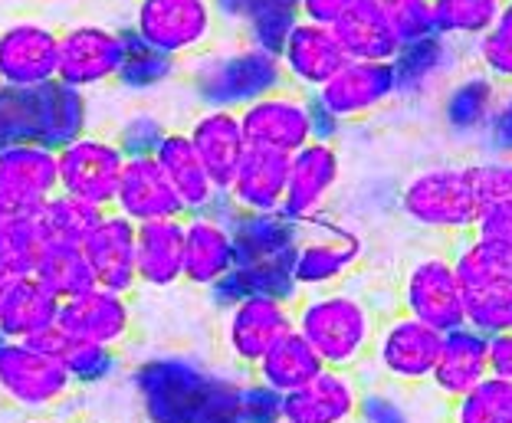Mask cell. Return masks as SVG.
I'll return each instance as SVG.
<instances>
[{
  "label": "cell",
  "mask_w": 512,
  "mask_h": 423,
  "mask_svg": "<svg viewBox=\"0 0 512 423\" xmlns=\"http://www.w3.org/2000/svg\"><path fill=\"white\" fill-rule=\"evenodd\" d=\"M60 161V191L79 197L99 210H109L119 191V178L125 168V151L115 145V138L83 132L69 145L56 151Z\"/></svg>",
  "instance_id": "9c48e42d"
},
{
  "label": "cell",
  "mask_w": 512,
  "mask_h": 423,
  "mask_svg": "<svg viewBox=\"0 0 512 423\" xmlns=\"http://www.w3.org/2000/svg\"><path fill=\"white\" fill-rule=\"evenodd\" d=\"M135 237L138 227L128 217L115 214V210H102L96 227L89 230L83 240V253L89 260L96 286L132 296L138 286V269H135Z\"/></svg>",
  "instance_id": "d6986e66"
},
{
  "label": "cell",
  "mask_w": 512,
  "mask_h": 423,
  "mask_svg": "<svg viewBox=\"0 0 512 423\" xmlns=\"http://www.w3.org/2000/svg\"><path fill=\"white\" fill-rule=\"evenodd\" d=\"M490 374L512 384V332L490 338Z\"/></svg>",
  "instance_id": "db71d44e"
},
{
  "label": "cell",
  "mask_w": 512,
  "mask_h": 423,
  "mask_svg": "<svg viewBox=\"0 0 512 423\" xmlns=\"http://www.w3.org/2000/svg\"><path fill=\"white\" fill-rule=\"evenodd\" d=\"M155 161L161 164L165 178L171 181L174 194H178L184 217L201 214V210L214 201L217 187L211 181V174H207V168L201 164V158H197L188 132H168L155 151Z\"/></svg>",
  "instance_id": "836d02e7"
},
{
  "label": "cell",
  "mask_w": 512,
  "mask_h": 423,
  "mask_svg": "<svg viewBox=\"0 0 512 423\" xmlns=\"http://www.w3.org/2000/svg\"><path fill=\"white\" fill-rule=\"evenodd\" d=\"M480 69L499 86H512V30L493 27L486 37L473 43Z\"/></svg>",
  "instance_id": "bcb514c9"
},
{
  "label": "cell",
  "mask_w": 512,
  "mask_h": 423,
  "mask_svg": "<svg viewBox=\"0 0 512 423\" xmlns=\"http://www.w3.org/2000/svg\"><path fill=\"white\" fill-rule=\"evenodd\" d=\"M237 266L234 233L211 217H184V282L211 289Z\"/></svg>",
  "instance_id": "83f0119b"
},
{
  "label": "cell",
  "mask_w": 512,
  "mask_h": 423,
  "mask_svg": "<svg viewBox=\"0 0 512 423\" xmlns=\"http://www.w3.org/2000/svg\"><path fill=\"white\" fill-rule=\"evenodd\" d=\"M499 10H503V0H434V23L437 33L450 40L476 43L496 27Z\"/></svg>",
  "instance_id": "ab89813d"
},
{
  "label": "cell",
  "mask_w": 512,
  "mask_h": 423,
  "mask_svg": "<svg viewBox=\"0 0 512 423\" xmlns=\"http://www.w3.org/2000/svg\"><path fill=\"white\" fill-rule=\"evenodd\" d=\"M342 181V151L332 141H309L289 155V181L279 214L293 223H306L322 214L335 187Z\"/></svg>",
  "instance_id": "5bb4252c"
},
{
  "label": "cell",
  "mask_w": 512,
  "mask_h": 423,
  "mask_svg": "<svg viewBox=\"0 0 512 423\" xmlns=\"http://www.w3.org/2000/svg\"><path fill=\"white\" fill-rule=\"evenodd\" d=\"M37 217L43 223V233L46 240H60V243H79L89 237V230L96 227L102 210L92 207L86 201H79V197H69L63 191H56L50 201H46Z\"/></svg>",
  "instance_id": "60d3db41"
},
{
  "label": "cell",
  "mask_w": 512,
  "mask_h": 423,
  "mask_svg": "<svg viewBox=\"0 0 512 423\" xmlns=\"http://www.w3.org/2000/svg\"><path fill=\"white\" fill-rule=\"evenodd\" d=\"M358 417H362L365 423H411L404 414V407L384 391H362Z\"/></svg>",
  "instance_id": "681fc988"
},
{
  "label": "cell",
  "mask_w": 512,
  "mask_h": 423,
  "mask_svg": "<svg viewBox=\"0 0 512 423\" xmlns=\"http://www.w3.org/2000/svg\"><path fill=\"white\" fill-rule=\"evenodd\" d=\"M450 423H512V384L490 374L453 401Z\"/></svg>",
  "instance_id": "b9f144b4"
},
{
  "label": "cell",
  "mask_w": 512,
  "mask_h": 423,
  "mask_svg": "<svg viewBox=\"0 0 512 423\" xmlns=\"http://www.w3.org/2000/svg\"><path fill=\"white\" fill-rule=\"evenodd\" d=\"M306 102H309V128H312V141H332L335 145V138L342 135V122L335 119V115L325 109V105L312 96H306Z\"/></svg>",
  "instance_id": "f5cc1de1"
},
{
  "label": "cell",
  "mask_w": 512,
  "mask_h": 423,
  "mask_svg": "<svg viewBox=\"0 0 512 423\" xmlns=\"http://www.w3.org/2000/svg\"><path fill=\"white\" fill-rule=\"evenodd\" d=\"M191 82L207 109L230 112H240L243 105L270 96L276 89H286L279 56L256 50V46L201 56V63L191 73Z\"/></svg>",
  "instance_id": "277c9868"
},
{
  "label": "cell",
  "mask_w": 512,
  "mask_h": 423,
  "mask_svg": "<svg viewBox=\"0 0 512 423\" xmlns=\"http://www.w3.org/2000/svg\"><path fill=\"white\" fill-rule=\"evenodd\" d=\"M450 260L463 289L467 325L490 338L512 332V246L467 233Z\"/></svg>",
  "instance_id": "7a4b0ae2"
},
{
  "label": "cell",
  "mask_w": 512,
  "mask_h": 423,
  "mask_svg": "<svg viewBox=\"0 0 512 423\" xmlns=\"http://www.w3.org/2000/svg\"><path fill=\"white\" fill-rule=\"evenodd\" d=\"M243 138L250 148L296 155L302 145L312 141L309 128V102L296 89H276L270 96L243 105L237 112Z\"/></svg>",
  "instance_id": "4fadbf2b"
},
{
  "label": "cell",
  "mask_w": 512,
  "mask_h": 423,
  "mask_svg": "<svg viewBox=\"0 0 512 423\" xmlns=\"http://www.w3.org/2000/svg\"><path fill=\"white\" fill-rule=\"evenodd\" d=\"M138 286L171 289L184 279V220L142 223L135 237Z\"/></svg>",
  "instance_id": "f546056e"
},
{
  "label": "cell",
  "mask_w": 512,
  "mask_h": 423,
  "mask_svg": "<svg viewBox=\"0 0 512 423\" xmlns=\"http://www.w3.org/2000/svg\"><path fill=\"white\" fill-rule=\"evenodd\" d=\"M46 233L37 217V210L30 214H14L7 223H0V269L10 279H27L37 269V260L43 253Z\"/></svg>",
  "instance_id": "f35d334b"
},
{
  "label": "cell",
  "mask_w": 512,
  "mask_h": 423,
  "mask_svg": "<svg viewBox=\"0 0 512 423\" xmlns=\"http://www.w3.org/2000/svg\"><path fill=\"white\" fill-rule=\"evenodd\" d=\"M289 181V155L263 148H247L234 181L227 184V197L240 214H279Z\"/></svg>",
  "instance_id": "d4e9b609"
},
{
  "label": "cell",
  "mask_w": 512,
  "mask_h": 423,
  "mask_svg": "<svg viewBox=\"0 0 512 423\" xmlns=\"http://www.w3.org/2000/svg\"><path fill=\"white\" fill-rule=\"evenodd\" d=\"M270 423H289V420H283V417H276V420H270Z\"/></svg>",
  "instance_id": "91938a15"
},
{
  "label": "cell",
  "mask_w": 512,
  "mask_h": 423,
  "mask_svg": "<svg viewBox=\"0 0 512 423\" xmlns=\"http://www.w3.org/2000/svg\"><path fill=\"white\" fill-rule=\"evenodd\" d=\"M56 69H60V30L33 20L0 30V89H40L56 79Z\"/></svg>",
  "instance_id": "7c38bea8"
},
{
  "label": "cell",
  "mask_w": 512,
  "mask_h": 423,
  "mask_svg": "<svg viewBox=\"0 0 512 423\" xmlns=\"http://www.w3.org/2000/svg\"><path fill=\"white\" fill-rule=\"evenodd\" d=\"M30 345H37L40 351H46V355H53L56 361H60L76 387L109 381L115 374V368H119V351L83 342V338H73L69 332H63L60 325H53L50 332L33 338Z\"/></svg>",
  "instance_id": "8d00e7d4"
},
{
  "label": "cell",
  "mask_w": 512,
  "mask_h": 423,
  "mask_svg": "<svg viewBox=\"0 0 512 423\" xmlns=\"http://www.w3.org/2000/svg\"><path fill=\"white\" fill-rule=\"evenodd\" d=\"M112 210L128 217L135 227L155 220H184V207L178 201V194H174L171 181L165 178V171H161V164L155 161V155L125 161Z\"/></svg>",
  "instance_id": "44dd1931"
},
{
  "label": "cell",
  "mask_w": 512,
  "mask_h": 423,
  "mask_svg": "<svg viewBox=\"0 0 512 423\" xmlns=\"http://www.w3.org/2000/svg\"><path fill=\"white\" fill-rule=\"evenodd\" d=\"M60 305L63 302L33 276L14 279L4 305H0V338L4 342H33L56 325Z\"/></svg>",
  "instance_id": "1f68e13d"
},
{
  "label": "cell",
  "mask_w": 512,
  "mask_h": 423,
  "mask_svg": "<svg viewBox=\"0 0 512 423\" xmlns=\"http://www.w3.org/2000/svg\"><path fill=\"white\" fill-rule=\"evenodd\" d=\"M483 138H486V148H490V155L512 158V92L499 96L496 112H493L490 125H486Z\"/></svg>",
  "instance_id": "c3c4849f"
},
{
  "label": "cell",
  "mask_w": 512,
  "mask_h": 423,
  "mask_svg": "<svg viewBox=\"0 0 512 423\" xmlns=\"http://www.w3.org/2000/svg\"><path fill=\"white\" fill-rule=\"evenodd\" d=\"M33 279L53 292L60 302H69L76 296H83L92 286H96V276H92L89 260L79 243H60V240H46L43 253L33 269Z\"/></svg>",
  "instance_id": "74e56055"
},
{
  "label": "cell",
  "mask_w": 512,
  "mask_h": 423,
  "mask_svg": "<svg viewBox=\"0 0 512 423\" xmlns=\"http://www.w3.org/2000/svg\"><path fill=\"white\" fill-rule=\"evenodd\" d=\"M325 109H329L342 125L368 119L381 105L394 99V76L391 63H365L348 60L322 89L312 92Z\"/></svg>",
  "instance_id": "ac0fdd59"
},
{
  "label": "cell",
  "mask_w": 512,
  "mask_h": 423,
  "mask_svg": "<svg viewBox=\"0 0 512 423\" xmlns=\"http://www.w3.org/2000/svg\"><path fill=\"white\" fill-rule=\"evenodd\" d=\"M348 63L345 50L335 40L332 27L299 20L293 33L279 50V66H283L286 82H293L302 92H316Z\"/></svg>",
  "instance_id": "7402d4cb"
},
{
  "label": "cell",
  "mask_w": 512,
  "mask_h": 423,
  "mask_svg": "<svg viewBox=\"0 0 512 423\" xmlns=\"http://www.w3.org/2000/svg\"><path fill=\"white\" fill-rule=\"evenodd\" d=\"M293 305L266 299V296H250L227 309L224 322V342L230 358L243 368L253 371V364L260 361L286 332H293Z\"/></svg>",
  "instance_id": "2e32d148"
},
{
  "label": "cell",
  "mask_w": 512,
  "mask_h": 423,
  "mask_svg": "<svg viewBox=\"0 0 512 423\" xmlns=\"http://www.w3.org/2000/svg\"><path fill=\"white\" fill-rule=\"evenodd\" d=\"M214 27L217 10L211 0H138L132 20L135 37L171 60L204 50Z\"/></svg>",
  "instance_id": "52a82bcc"
},
{
  "label": "cell",
  "mask_w": 512,
  "mask_h": 423,
  "mask_svg": "<svg viewBox=\"0 0 512 423\" xmlns=\"http://www.w3.org/2000/svg\"><path fill=\"white\" fill-rule=\"evenodd\" d=\"M230 233L237 266H293L302 227L283 214H237Z\"/></svg>",
  "instance_id": "484cf974"
},
{
  "label": "cell",
  "mask_w": 512,
  "mask_h": 423,
  "mask_svg": "<svg viewBox=\"0 0 512 423\" xmlns=\"http://www.w3.org/2000/svg\"><path fill=\"white\" fill-rule=\"evenodd\" d=\"M76 391L73 378L53 355L30 342L0 338V401L20 417H43L66 404Z\"/></svg>",
  "instance_id": "5b68a950"
},
{
  "label": "cell",
  "mask_w": 512,
  "mask_h": 423,
  "mask_svg": "<svg viewBox=\"0 0 512 423\" xmlns=\"http://www.w3.org/2000/svg\"><path fill=\"white\" fill-rule=\"evenodd\" d=\"M440 345L444 335L437 328H430L424 322L411 319V315H391L378 325L375 345H371V361L381 371V378H388L391 384H430V374L437 368Z\"/></svg>",
  "instance_id": "30bf717a"
},
{
  "label": "cell",
  "mask_w": 512,
  "mask_h": 423,
  "mask_svg": "<svg viewBox=\"0 0 512 423\" xmlns=\"http://www.w3.org/2000/svg\"><path fill=\"white\" fill-rule=\"evenodd\" d=\"M332 33L348 60L391 63L401 46L388 23V14H384V0H355L332 27Z\"/></svg>",
  "instance_id": "4dcf8cb0"
},
{
  "label": "cell",
  "mask_w": 512,
  "mask_h": 423,
  "mask_svg": "<svg viewBox=\"0 0 512 423\" xmlns=\"http://www.w3.org/2000/svg\"><path fill=\"white\" fill-rule=\"evenodd\" d=\"M486 378H490V335H483L473 325H460L447 332L444 345H440L437 368L430 374V384L437 387V394L447 397V401H460L463 394Z\"/></svg>",
  "instance_id": "603a6c76"
},
{
  "label": "cell",
  "mask_w": 512,
  "mask_h": 423,
  "mask_svg": "<svg viewBox=\"0 0 512 423\" xmlns=\"http://www.w3.org/2000/svg\"><path fill=\"white\" fill-rule=\"evenodd\" d=\"M362 237L342 227L339 220L316 214L302 223V237L293 256V276L302 292L339 289L352 276V269L362 263Z\"/></svg>",
  "instance_id": "8992f818"
},
{
  "label": "cell",
  "mask_w": 512,
  "mask_h": 423,
  "mask_svg": "<svg viewBox=\"0 0 512 423\" xmlns=\"http://www.w3.org/2000/svg\"><path fill=\"white\" fill-rule=\"evenodd\" d=\"M125 40L122 30L102 27V23H76L60 30V69L56 79L69 89H99L119 79Z\"/></svg>",
  "instance_id": "8fae6325"
},
{
  "label": "cell",
  "mask_w": 512,
  "mask_h": 423,
  "mask_svg": "<svg viewBox=\"0 0 512 423\" xmlns=\"http://www.w3.org/2000/svg\"><path fill=\"white\" fill-rule=\"evenodd\" d=\"M362 404V384L355 371L325 368L299 391L283 394L279 417L289 423H352Z\"/></svg>",
  "instance_id": "ffe728a7"
},
{
  "label": "cell",
  "mask_w": 512,
  "mask_h": 423,
  "mask_svg": "<svg viewBox=\"0 0 512 423\" xmlns=\"http://www.w3.org/2000/svg\"><path fill=\"white\" fill-rule=\"evenodd\" d=\"M56 191H60L56 148L43 141H14L0 148V197L10 207L30 214V210H40Z\"/></svg>",
  "instance_id": "9a60e30c"
},
{
  "label": "cell",
  "mask_w": 512,
  "mask_h": 423,
  "mask_svg": "<svg viewBox=\"0 0 512 423\" xmlns=\"http://www.w3.org/2000/svg\"><path fill=\"white\" fill-rule=\"evenodd\" d=\"M10 282H14V279H10V276L4 273V269H0V305H4V299H7V289H10Z\"/></svg>",
  "instance_id": "680465c9"
},
{
  "label": "cell",
  "mask_w": 512,
  "mask_h": 423,
  "mask_svg": "<svg viewBox=\"0 0 512 423\" xmlns=\"http://www.w3.org/2000/svg\"><path fill=\"white\" fill-rule=\"evenodd\" d=\"M398 207L414 227L430 233H450V237L473 233L483 214L463 164H437V168L417 171L401 187Z\"/></svg>",
  "instance_id": "3957f363"
},
{
  "label": "cell",
  "mask_w": 512,
  "mask_h": 423,
  "mask_svg": "<svg viewBox=\"0 0 512 423\" xmlns=\"http://www.w3.org/2000/svg\"><path fill=\"white\" fill-rule=\"evenodd\" d=\"M480 237H490V240H499L512 246V201L506 204H496V207H486L480 214V223H476V230Z\"/></svg>",
  "instance_id": "f907efd6"
},
{
  "label": "cell",
  "mask_w": 512,
  "mask_h": 423,
  "mask_svg": "<svg viewBox=\"0 0 512 423\" xmlns=\"http://www.w3.org/2000/svg\"><path fill=\"white\" fill-rule=\"evenodd\" d=\"M168 128L161 125L155 115H132L115 135V145L125 151V158H148L155 155L158 145L165 141Z\"/></svg>",
  "instance_id": "7dc6e473"
},
{
  "label": "cell",
  "mask_w": 512,
  "mask_h": 423,
  "mask_svg": "<svg viewBox=\"0 0 512 423\" xmlns=\"http://www.w3.org/2000/svg\"><path fill=\"white\" fill-rule=\"evenodd\" d=\"M56 325L73 338H83V342L119 351L128 338H132L135 315H132V302H128V296L102 289V286H92L89 292H83V296L60 305V319H56Z\"/></svg>",
  "instance_id": "e0dca14e"
},
{
  "label": "cell",
  "mask_w": 512,
  "mask_h": 423,
  "mask_svg": "<svg viewBox=\"0 0 512 423\" xmlns=\"http://www.w3.org/2000/svg\"><path fill=\"white\" fill-rule=\"evenodd\" d=\"M188 138L207 174H211L214 187L227 191V184L234 181L240 161L250 148L247 138H243L240 115L230 109H204L201 115H194Z\"/></svg>",
  "instance_id": "cb8c5ba5"
},
{
  "label": "cell",
  "mask_w": 512,
  "mask_h": 423,
  "mask_svg": "<svg viewBox=\"0 0 512 423\" xmlns=\"http://www.w3.org/2000/svg\"><path fill=\"white\" fill-rule=\"evenodd\" d=\"M17 423H63V420H56L53 414H43V417H20Z\"/></svg>",
  "instance_id": "6f0895ef"
},
{
  "label": "cell",
  "mask_w": 512,
  "mask_h": 423,
  "mask_svg": "<svg viewBox=\"0 0 512 423\" xmlns=\"http://www.w3.org/2000/svg\"><path fill=\"white\" fill-rule=\"evenodd\" d=\"M27 102L33 141H43V145L60 151L86 132V96L79 89L63 86L60 79L46 82L40 89H30Z\"/></svg>",
  "instance_id": "f1b7e54d"
},
{
  "label": "cell",
  "mask_w": 512,
  "mask_h": 423,
  "mask_svg": "<svg viewBox=\"0 0 512 423\" xmlns=\"http://www.w3.org/2000/svg\"><path fill=\"white\" fill-rule=\"evenodd\" d=\"M322 371H325V364L316 355V348L293 328V332H286L253 364V381H260L263 387H270L273 394L283 397L289 391H299L302 384H309Z\"/></svg>",
  "instance_id": "e575fe53"
},
{
  "label": "cell",
  "mask_w": 512,
  "mask_h": 423,
  "mask_svg": "<svg viewBox=\"0 0 512 423\" xmlns=\"http://www.w3.org/2000/svg\"><path fill=\"white\" fill-rule=\"evenodd\" d=\"M14 214H20V210H14V207H10V204L4 201V197H0V223H7Z\"/></svg>",
  "instance_id": "9f6ffc18"
},
{
  "label": "cell",
  "mask_w": 512,
  "mask_h": 423,
  "mask_svg": "<svg viewBox=\"0 0 512 423\" xmlns=\"http://www.w3.org/2000/svg\"><path fill=\"white\" fill-rule=\"evenodd\" d=\"M460 63V43L444 37V33H430L424 40L401 43L391 60L394 76V96H424L444 82Z\"/></svg>",
  "instance_id": "4316f807"
},
{
  "label": "cell",
  "mask_w": 512,
  "mask_h": 423,
  "mask_svg": "<svg viewBox=\"0 0 512 423\" xmlns=\"http://www.w3.org/2000/svg\"><path fill=\"white\" fill-rule=\"evenodd\" d=\"M217 17L247 27L250 46L279 56L286 37L299 23V0H211Z\"/></svg>",
  "instance_id": "d6a6232c"
},
{
  "label": "cell",
  "mask_w": 512,
  "mask_h": 423,
  "mask_svg": "<svg viewBox=\"0 0 512 423\" xmlns=\"http://www.w3.org/2000/svg\"><path fill=\"white\" fill-rule=\"evenodd\" d=\"M496 27H503V30H512V0H503V10H499V20H496Z\"/></svg>",
  "instance_id": "11a10c76"
},
{
  "label": "cell",
  "mask_w": 512,
  "mask_h": 423,
  "mask_svg": "<svg viewBox=\"0 0 512 423\" xmlns=\"http://www.w3.org/2000/svg\"><path fill=\"white\" fill-rule=\"evenodd\" d=\"M293 325L316 348L325 368L355 371L371 355L378 335V312L348 289L309 292L293 305Z\"/></svg>",
  "instance_id": "6da1fadb"
},
{
  "label": "cell",
  "mask_w": 512,
  "mask_h": 423,
  "mask_svg": "<svg viewBox=\"0 0 512 423\" xmlns=\"http://www.w3.org/2000/svg\"><path fill=\"white\" fill-rule=\"evenodd\" d=\"M499 96H503L499 82H493L483 69L453 79L444 92V105H440L447 128L457 135H483L496 112Z\"/></svg>",
  "instance_id": "d590c367"
},
{
  "label": "cell",
  "mask_w": 512,
  "mask_h": 423,
  "mask_svg": "<svg viewBox=\"0 0 512 423\" xmlns=\"http://www.w3.org/2000/svg\"><path fill=\"white\" fill-rule=\"evenodd\" d=\"M463 168H467L470 187H473L476 201H480L483 210L512 201V158L486 155L480 161L463 164Z\"/></svg>",
  "instance_id": "ee69618b"
},
{
  "label": "cell",
  "mask_w": 512,
  "mask_h": 423,
  "mask_svg": "<svg viewBox=\"0 0 512 423\" xmlns=\"http://www.w3.org/2000/svg\"><path fill=\"white\" fill-rule=\"evenodd\" d=\"M122 40H125V53L115 82H122L125 89H155L174 73L171 56L151 50L148 43L135 37V30H122Z\"/></svg>",
  "instance_id": "7bdbcfd3"
},
{
  "label": "cell",
  "mask_w": 512,
  "mask_h": 423,
  "mask_svg": "<svg viewBox=\"0 0 512 423\" xmlns=\"http://www.w3.org/2000/svg\"><path fill=\"white\" fill-rule=\"evenodd\" d=\"M352 4L355 0H299V20L319 23V27H335Z\"/></svg>",
  "instance_id": "816d5d0a"
},
{
  "label": "cell",
  "mask_w": 512,
  "mask_h": 423,
  "mask_svg": "<svg viewBox=\"0 0 512 423\" xmlns=\"http://www.w3.org/2000/svg\"><path fill=\"white\" fill-rule=\"evenodd\" d=\"M384 14L398 43L424 40L437 33L434 23V0H384Z\"/></svg>",
  "instance_id": "f6af8a7d"
},
{
  "label": "cell",
  "mask_w": 512,
  "mask_h": 423,
  "mask_svg": "<svg viewBox=\"0 0 512 423\" xmlns=\"http://www.w3.org/2000/svg\"><path fill=\"white\" fill-rule=\"evenodd\" d=\"M401 312L437 328L440 335L467 325V305L450 256L430 253L411 263L401 282Z\"/></svg>",
  "instance_id": "ba28073f"
}]
</instances>
